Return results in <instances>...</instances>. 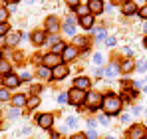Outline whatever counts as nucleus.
Masks as SVG:
<instances>
[{
	"label": "nucleus",
	"instance_id": "c9c22d12",
	"mask_svg": "<svg viewBox=\"0 0 147 139\" xmlns=\"http://www.w3.org/2000/svg\"><path fill=\"white\" fill-rule=\"evenodd\" d=\"M84 44H86V40H84L82 36H78V38H76V46H84Z\"/></svg>",
	"mask_w": 147,
	"mask_h": 139
},
{
	"label": "nucleus",
	"instance_id": "f704fd0d",
	"mask_svg": "<svg viewBox=\"0 0 147 139\" xmlns=\"http://www.w3.org/2000/svg\"><path fill=\"white\" fill-rule=\"evenodd\" d=\"M94 62H96V64H103V56H101V54H96V56H94Z\"/></svg>",
	"mask_w": 147,
	"mask_h": 139
},
{
	"label": "nucleus",
	"instance_id": "412c9836",
	"mask_svg": "<svg viewBox=\"0 0 147 139\" xmlns=\"http://www.w3.org/2000/svg\"><path fill=\"white\" fill-rule=\"evenodd\" d=\"M26 103H28V107H30V109H36V107H38V103H40V99H38V97L34 95V97H30V99H28Z\"/></svg>",
	"mask_w": 147,
	"mask_h": 139
},
{
	"label": "nucleus",
	"instance_id": "4468645a",
	"mask_svg": "<svg viewBox=\"0 0 147 139\" xmlns=\"http://www.w3.org/2000/svg\"><path fill=\"white\" fill-rule=\"evenodd\" d=\"M38 76H40L42 80H50V78H54V76H52V70H50V68H46V66L38 68Z\"/></svg>",
	"mask_w": 147,
	"mask_h": 139
},
{
	"label": "nucleus",
	"instance_id": "bb28decb",
	"mask_svg": "<svg viewBox=\"0 0 147 139\" xmlns=\"http://www.w3.org/2000/svg\"><path fill=\"white\" fill-rule=\"evenodd\" d=\"M66 125H68L70 129H74V127L78 125V119H76V117H68V119H66Z\"/></svg>",
	"mask_w": 147,
	"mask_h": 139
},
{
	"label": "nucleus",
	"instance_id": "9b49d317",
	"mask_svg": "<svg viewBox=\"0 0 147 139\" xmlns=\"http://www.w3.org/2000/svg\"><path fill=\"white\" fill-rule=\"evenodd\" d=\"M121 10H123V14H125V16H131V14H135V12H137V4H135V2H125Z\"/></svg>",
	"mask_w": 147,
	"mask_h": 139
},
{
	"label": "nucleus",
	"instance_id": "ea45409f",
	"mask_svg": "<svg viewBox=\"0 0 147 139\" xmlns=\"http://www.w3.org/2000/svg\"><path fill=\"white\" fill-rule=\"evenodd\" d=\"M6 2H8V4H16L18 0H6Z\"/></svg>",
	"mask_w": 147,
	"mask_h": 139
},
{
	"label": "nucleus",
	"instance_id": "7c9ffc66",
	"mask_svg": "<svg viewBox=\"0 0 147 139\" xmlns=\"http://www.w3.org/2000/svg\"><path fill=\"white\" fill-rule=\"evenodd\" d=\"M66 2H68V6H72L74 10H76V8L80 6V0H66Z\"/></svg>",
	"mask_w": 147,
	"mask_h": 139
},
{
	"label": "nucleus",
	"instance_id": "72a5a7b5",
	"mask_svg": "<svg viewBox=\"0 0 147 139\" xmlns=\"http://www.w3.org/2000/svg\"><path fill=\"white\" fill-rule=\"evenodd\" d=\"M86 137H88V139H96V137H98V133H96V129H90Z\"/></svg>",
	"mask_w": 147,
	"mask_h": 139
},
{
	"label": "nucleus",
	"instance_id": "2f4dec72",
	"mask_svg": "<svg viewBox=\"0 0 147 139\" xmlns=\"http://www.w3.org/2000/svg\"><path fill=\"white\" fill-rule=\"evenodd\" d=\"M105 38V32L103 30H96V40H103Z\"/></svg>",
	"mask_w": 147,
	"mask_h": 139
},
{
	"label": "nucleus",
	"instance_id": "a211bd4d",
	"mask_svg": "<svg viewBox=\"0 0 147 139\" xmlns=\"http://www.w3.org/2000/svg\"><path fill=\"white\" fill-rule=\"evenodd\" d=\"M82 26H84V28H92V24H94V16H92V14H88V16H82Z\"/></svg>",
	"mask_w": 147,
	"mask_h": 139
},
{
	"label": "nucleus",
	"instance_id": "a878e982",
	"mask_svg": "<svg viewBox=\"0 0 147 139\" xmlns=\"http://www.w3.org/2000/svg\"><path fill=\"white\" fill-rule=\"evenodd\" d=\"M0 99H2V101H8V99H10V93H8V88L0 90Z\"/></svg>",
	"mask_w": 147,
	"mask_h": 139
},
{
	"label": "nucleus",
	"instance_id": "20e7f679",
	"mask_svg": "<svg viewBox=\"0 0 147 139\" xmlns=\"http://www.w3.org/2000/svg\"><path fill=\"white\" fill-rule=\"evenodd\" d=\"M147 133H145V127L143 125H133L131 129H129V135L127 137L129 139H143Z\"/></svg>",
	"mask_w": 147,
	"mask_h": 139
},
{
	"label": "nucleus",
	"instance_id": "f8f14e48",
	"mask_svg": "<svg viewBox=\"0 0 147 139\" xmlns=\"http://www.w3.org/2000/svg\"><path fill=\"white\" fill-rule=\"evenodd\" d=\"M58 28H60V22H58V18L50 16L48 20H46V30H48V32H56Z\"/></svg>",
	"mask_w": 147,
	"mask_h": 139
},
{
	"label": "nucleus",
	"instance_id": "393cba45",
	"mask_svg": "<svg viewBox=\"0 0 147 139\" xmlns=\"http://www.w3.org/2000/svg\"><path fill=\"white\" fill-rule=\"evenodd\" d=\"M8 20V10L6 8H0V24H4Z\"/></svg>",
	"mask_w": 147,
	"mask_h": 139
},
{
	"label": "nucleus",
	"instance_id": "aec40b11",
	"mask_svg": "<svg viewBox=\"0 0 147 139\" xmlns=\"http://www.w3.org/2000/svg\"><path fill=\"white\" fill-rule=\"evenodd\" d=\"M0 74H10V64L6 60H0Z\"/></svg>",
	"mask_w": 147,
	"mask_h": 139
},
{
	"label": "nucleus",
	"instance_id": "a19ab883",
	"mask_svg": "<svg viewBox=\"0 0 147 139\" xmlns=\"http://www.w3.org/2000/svg\"><path fill=\"white\" fill-rule=\"evenodd\" d=\"M143 44H145V48H147V36H145V40H143Z\"/></svg>",
	"mask_w": 147,
	"mask_h": 139
},
{
	"label": "nucleus",
	"instance_id": "9d476101",
	"mask_svg": "<svg viewBox=\"0 0 147 139\" xmlns=\"http://www.w3.org/2000/svg\"><path fill=\"white\" fill-rule=\"evenodd\" d=\"M88 6H90L92 14H99V12L103 10V2H101V0H90V2H88Z\"/></svg>",
	"mask_w": 147,
	"mask_h": 139
},
{
	"label": "nucleus",
	"instance_id": "79ce46f5",
	"mask_svg": "<svg viewBox=\"0 0 147 139\" xmlns=\"http://www.w3.org/2000/svg\"><path fill=\"white\" fill-rule=\"evenodd\" d=\"M0 84H2V78H0Z\"/></svg>",
	"mask_w": 147,
	"mask_h": 139
},
{
	"label": "nucleus",
	"instance_id": "c756f323",
	"mask_svg": "<svg viewBox=\"0 0 147 139\" xmlns=\"http://www.w3.org/2000/svg\"><path fill=\"white\" fill-rule=\"evenodd\" d=\"M137 12H139L141 18H145V20H147V4H145V6H141V10H137Z\"/></svg>",
	"mask_w": 147,
	"mask_h": 139
},
{
	"label": "nucleus",
	"instance_id": "1a4fd4ad",
	"mask_svg": "<svg viewBox=\"0 0 147 139\" xmlns=\"http://www.w3.org/2000/svg\"><path fill=\"white\" fill-rule=\"evenodd\" d=\"M74 86L78 88V90H90V86H92V82H90V78H76L74 80Z\"/></svg>",
	"mask_w": 147,
	"mask_h": 139
},
{
	"label": "nucleus",
	"instance_id": "6ab92c4d",
	"mask_svg": "<svg viewBox=\"0 0 147 139\" xmlns=\"http://www.w3.org/2000/svg\"><path fill=\"white\" fill-rule=\"evenodd\" d=\"M76 12H78L80 16H88V14H92L90 6H78V8H76Z\"/></svg>",
	"mask_w": 147,
	"mask_h": 139
},
{
	"label": "nucleus",
	"instance_id": "7ed1b4c3",
	"mask_svg": "<svg viewBox=\"0 0 147 139\" xmlns=\"http://www.w3.org/2000/svg\"><path fill=\"white\" fill-rule=\"evenodd\" d=\"M86 101H88V105H90L92 109H98L99 105H101V101H103V97H101L98 92H94V93H88Z\"/></svg>",
	"mask_w": 147,
	"mask_h": 139
},
{
	"label": "nucleus",
	"instance_id": "f03ea898",
	"mask_svg": "<svg viewBox=\"0 0 147 139\" xmlns=\"http://www.w3.org/2000/svg\"><path fill=\"white\" fill-rule=\"evenodd\" d=\"M86 93H84V90H78V88H74V90H70L68 92V99H70V103H74V105H80V103H84L86 101Z\"/></svg>",
	"mask_w": 147,
	"mask_h": 139
},
{
	"label": "nucleus",
	"instance_id": "58836bf2",
	"mask_svg": "<svg viewBox=\"0 0 147 139\" xmlns=\"http://www.w3.org/2000/svg\"><path fill=\"white\" fill-rule=\"evenodd\" d=\"M20 78H22V80H30V74H28V72H24V74H22Z\"/></svg>",
	"mask_w": 147,
	"mask_h": 139
},
{
	"label": "nucleus",
	"instance_id": "e433bc0d",
	"mask_svg": "<svg viewBox=\"0 0 147 139\" xmlns=\"http://www.w3.org/2000/svg\"><path fill=\"white\" fill-rule=\"evenodd\" d=\"M72 139H88V137H86V135H84V133H76V135H74Z\"/></svg>",
	"mask_w": 147,
	"mask_h": 139
},
{
	"label": "nucleus",
	"instance_id": "2eb2a0df",
	"mask_svg": "<svg viewBox=\"0 0 147 139\" xmlns=\"http://www.w3.org/2000/svg\"><path fill=\"white\" fill-rule=\"evenodd\" d=\"M44 36H46V34H44L42 30H38V32H34V36H32V40H34V44H36V46H40V44H44Z\"/></svg>",
	"mask_w": 147,
	"mask_h": 139
},
{
	"label": "nucleus",
	"instance_id": "f257e3e1",
	"mask_svg": "<svg viewBox=\"0 0 147 139\" xmlns=\"http://www.w3.org/2000/svg\"><path fill=\"white\" fill-rule=\"evenodd\" d=\"M101 107H103L105 115H115V113H119V109H121V99L115 97L113 93H107V95L103 97V101H101Z\"/></svg>",
	"mask_w": 147,
	"mask_h": 139
},
{
	"label": "nucleus",
	"instance_id": "cd10ccee",
	"mask_svg": "<svg viewBox=\"0 0 147 139\" xmlns=\"http://www.w3.org/2000/svg\"><path fill=\"white\" fill-rule=\"evenodd\" d=\"M18 40H20V36H18V34H14V36H10L6 42H8V46H12V44H18Z\"/></svg>",
	"mask_w": 147,
	"mask_h": 139
},
{
	"label": "nucleus",
	"instance_id": "37998d69",
	"mask_svg": "<svg viewBox=\"0 0 147 139\" xmlns=\"http://www.w3.org/2000/svg\"><path fill=\"white\" fill-rule=\"evenodd\" d=\"M0 60H2V58H0Z\"/></svg>",
	"mask_w": 147,
	"mask_h": 139
},
{
	"label": "nucleus",
	"instance_id": "dca6fc26",
	"mask_svg": "<svg viewBox=\"0 0 147 139\" xmlns=\"http://www.w3.org/2000/svg\"><path fill=\"white\" fill-rule=\"evenodd\" d=\"M26 101H28V99H26V95H22V93H16V95H14V99H12V103H14L16 107H20V105H24Z\"/></svg>",
	"mask_w": 147,
	"mask_h": 139
},
{
	"label": "nucleus",
	"instance_id": "423d86ee",
	"mask_svg": "<svg viewBox=\"0 0 147 139\" xmlns=\"http://www.w3.org/2000/svg\"><path fill=\"white\" fill-rule=\"evenodd\" d=\"M68 74H70V68H68V66H62V64H60V66H56V68L52 70L54 80H62V78H66Z\"/></svg>",
	"mask_w": 147,
	"mask_h": 139
},
{
	"label": "nucleus",
	"instance_id": "c85d7f7f",
	"mask_svg": "<svg viewBox=\"0 0 147 139\" xmlns=\"http://www.w3.org/2000/svg\"><path fill=\"white\" fill-rule=\"evenodd\" d=\"M68 101V93H60L58 95V103H66Z\"/></svg>",
	"mask_w": 147,
	"mask_h": 139
},
{
	"label": "nucleus",
	"instance_id": "ddd939ff",
	"mask_svg": "<svg viewBox=\"0 0 147 139\" xmlns=\"http://www.w3.org/2000/svg\"><path fill=\"white\" fill-rule=\"evenodd\" d=\"M76 54H78L76 46H66V50H64V60H66V62H70V60L76 58Z\"/></svg>",
	"mask_w": 147,
	"mask_h": 139
},
{
	"label": "nucleus",
	"instance_id": "c03bdc74",
	"mask_svg": "<svg viewBox=\"0 0 147 139\" xmlns=\"http://www.w3.org/2000/svg\"><path fill=\"white\" fill-rule=\"evenodd\" d=\"M107 139H109V137H107Z\"/></svg>",
	"mask_w": 147,
	"mask_h": 139
},
{
	"label": "nucleus",
	"instance_id": "5701e85b",
	"mask_svg": "<svg viewBox=\"0 0 147 139\" xmlns=\"http://www.w3.org/2000/svg\"><path fill=\"white\" fill-rule=\"evenodd\" d=\"M115 74H117L115 66H109V68H105V70H103V76H107V78H113Z\"/></svg>",
	"mask_w": 147,
	"mask_h": 139
},
{
	"label": "nucleus",
	"instance_id": "f3484780",
	"mask_svg": "<svg viewBox=\"0 0 147 139\" xmlns=\"http://www.w3.org/2000/svg\"><path fill=\"white\" fill-rule=\"evenodd\" d=\"M133 68H135V62H133L131 58H127V60L121 64V72H131Z\"/></svg>",
	"mask_w": 147,
	"mask_h": 139
},
{
	"label": "nucleus",
	"instance_id": "b1692460",
	"mask_svg": "<svg viewBox=\"0 0 147 139\" xmlns=\"http://www.w3.org/2000/svg\"><path fill=\"white\" fill-rule=\"evenodd\" d=\"M64 50H66V44H64V42H56V46L52 48L54 54H60V52H64Z\"/></svg>",
	"mask_w": 147,
	"mask_h": 139
},
{
	"label": "nucleus",
	"instance_id": "39448f33",
	"mask_svg": "<svg viewBox=\"0 0 147 139\" xmlns=\"http://www.w3.org/2000/svg\"><path fill=\"white\" fill-rule=\"evenodd\" d=\"M52 123H54V115H52V113H42V115H38V125H40V127L50 129Z\"/></svg>",
	"mask_w": 147,
	"mask_h": 139
},
{
	"label": "nucleus",
	"instance_id": "473e14b6",
	"mask_svg": "<svg viewBox=\"0 0 147 139\" xmlns=\"http://www.w3.org/2000/svg\"><path fill=\"white\" fill-rule=\"evenodd\" d=\"M6 32H8V24H6V22H4V24H0V36H4Z\"/></svg>",
	"mask_w": 147,
	"mask_h": 139
},
{
	"label": "nucleus",
	"instance_id": "0eeeda50",
	"mask_svg": "<svg viewBox=\"0 0 147 139\" xmlns=\"http://www.w3.org/2000/svg\"><path fill=\"white\" fill-rule=\"evenodd\" d=\"M4 84H6V88H8V90H12V88H18V86H20V78H18V76H14V74H6V78H4Z\"/></svg>",
	"mask_w": 147,
	"mask_h": 139
},
{
	"label": "nucleus",
	"instance_id": "6e6552de",
	"mask_svg": "<svg viewBox=\"0 0 147 139\" xmlns=\"http://www.w3.org/2000/svg\"><path fill=\"white\" fill-rule=\"evenodd\" d=\"M44 66L46 68H56V66H60V56L58 54H48L46 58H44Z\"/></svg>",
	"mask_w": 147,
	"mask_h": 139
},
{
	"label": "nucleus",
	"instance_id": "4be33fe9",
	"mask_svg": "<svg viewBox=\"0 0 147 139\" xmlns=\"http://www.w3.org/2000/svg\"><path fill=\"white\" fill-rule=\"evenodd\" d=\"M64 30H66L68 34H74V32H76V26H74L72 20H66V24H64Z\"/></svg>",
	"mask_w": 147,
	"mask_h": 139
},
{
	"label": "nucleus",
	"instance_id": "4c0bfd02",
	"mask_svg": "<svg viewBox=\"0 0 147 139\" xmlns=\"http://www.w3.org/2000/svg\"><path fill=\"white\" fill-rule=\"evenodd\" d=\"M8 115H10V117H18V109H10Z\"/></svg>",
	"mask_w": 147,
	"mask_h": 139
}]
</instances>
